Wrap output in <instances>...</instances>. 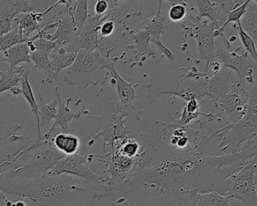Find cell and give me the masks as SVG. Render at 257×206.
Here are the masks:
<instances>
[{"label": "cell", "mask_w": 257, "mask_h": 206, "mask_svg": "<svg viewBox=\"0 0 257 206\" xmlns=\"http://www.w3.org/2000/svg\"><path fill=\"white\" fill-rule=\"evenodd\" d=\"M221 132L210 128L196 145L186 150L168 147L152 132L142 134L144 145L136 171L128 183L115 186V196L124 191L127 197L116 202L140 196L164 200L171 206H195L196 194L225 195V180L256 156L257 145L236 153L210 156L205 151L207 144Z\"/></svg>", "instance_id": "cell-1"}, {"label": "cell", "mask_w": 257, "mask_h": 206, "mask_svg": "<svg viewBox=\"0 0 257 206\" xmlns=\"http://www.w3.org/2000/svg\"><path fill=\"white\" fill-rule=\"evenodd\" d=\"M96 185L67 174L51 173L34 177H0V189L7 196L26 201L28 206H90L95 200Z\"/></svg>", "instance_id": "cell-2"}, {"label": "cell", "mask_w": 257, "mask_h": 206, "mask_svg": "<svg viewBox=\"0 0 257 206\" xmlns=\"http://www.w3.org/2000/svg\"><path fill=\"white\" fill-rule=\"evenodd\" d=\"M65 155L57 150L52 138H37L12 160L6 174L19 178H34L48 174Z\"/></svg>", "instance_id": "cell-3"}, {"label": "cell", "mask_w": 257, "mask_h": 206, "mask_svg": "<svg viewBox=\"0 0 257 206\" xmlns=\"http://www.w3.org/2000/svg\"><path fill=\"white\" fill-rule=\"evenodd\" d=\"M207 75L198 73L195 68L186 73L162 75L148 85V96L155 99L169 94L173 97L177 96L186 103L193 98L201 100L207 97Z\"/></svg>", "instance_id": "cell-4"}, {"label": "cell", "mask_w": 257, "mask_h": 206, "mask_svg": "<svg viewBox=\"0 0 257 206\" xmlns=\"http://www.w3.org/2000/svg\"><path fill=\"white\" fill-rule=\"evenodd\" d=\"M256 84L251 86L249 105L244 117L237 123H230L222 128L218 135L219 147L225 154L240 152L256 144Z\"/></svg>", "instance_id": "cell-5"}, {"label": "cell", "mask_w": 257, "mask_h": 206, "mask_svg": "<svg viewBox=\"0 0 257 206\" xmlns=\"http://www.w3.org/2000/svg\"><path fill=\"white\" fill-rule=\"evenodd\" d=\"M105 61L106 58L101 56L98 50L79 51L74 63L64 70V81L79 88H86L90 84L97 85L107 77L103 73H109Z\"/></svg>", "instance_id": "cell-6"}, {"label": "cell", "mask_w": 257, "mask_h": 206, "mask_svg": "<svg viewBox=\"0 0 257 206\" xmlns=\"http://www.w3.org/2000/svg\"><path fill=\"white\" fill-rule=\"evenodd\" d=\"M256 185L255 156L225 180V195L240 200L246 206H257Z\"/></svg>", "instance_id": "cell-7"}, {"label": "cell", "mask_w": 257, "mask_h": 206, "mask_svg": "<svg viewBox=\"0 0 257 206\" xmlns=\"http://www.w3.org/2000/svg\"><path fill=\"white\" fill-rule=\"evenodd\" d=\"M215 27H218L217 22H210L207 20H198L196 18L189 16L187 20L183 22L182 28L186 37L195 38L198 40V50L199 59L198 62L205 60L206 65L203 73L208 74L209 67L213 61L215 54V40L213 33Z\"/></svg>", "instance_id": "cell-8"}, {"label": "cell", "mask_w": 257, "mask_h": 206, "mask_svg": "<svg viewBox=\"0 0 257 206\" xmlns=\"http://www.w3.org/2000/svg\"><path fill=\"white\" fill-rule=\"evenodd\" d=\"M202 122L195 123L192 125L183 126L177 124L170 117L168 123H158L156 122V129L152 131L159 141L168 147L176 150H186L196 145L198 135L199 133L198 124Z\"/></svg>", "instance_id": "cell-9"}, {"label": "cell", "mask_w": 257, "mask_h": 206, "mask_svg": "<svg viewBox=\"0 0 257 206\" xmlns=\"http://www.w3.org/2000/svg\"><path fill=\"white\" fill-rule=\"evenodd\" d=\"M237 51L235 49L233 52H228L218 42H215V58L221 61L222 67L237 73L239 82L255 85L256 63L253 62L246 52L240 55L237 54Z\"/></svg>", "instance_id": "cell-10"}, {"label": "cell", "mask_w": 257, "mask_h": 206, "mask_svg": "<svg viewBox=\"0 0 257 206\" xmlns=\"http://www.w3.org/2000/svg\"><path fill=\"white\" fill-rule=\"evenodd\" d=\"M90 163L89 155L76 154L67 156L60 160L50 171L51 174H67L78 177L96 185H103L107 180L108 175L97 174L86 165Z\"/></svg>", "instance_id": "cell-11"}, {"label": "cell", "mask_w": 257, "mask_h": 206, "mask_svg": "<svg viewBox=\"0 0 257 206\" xmlns=\"http://www.w3.org/2000/svg\"><path fill=\"white\" fill-rule=\"evenodd\" d=\"M251 86L246 89V84L237 81L234 84L232 89L216 103L219 104L221 109L233 124L240 121L247 111Z\"/></svg>", "instance_id": "cell-12"}, {"label": "cell", "mask_w": 257, "mask_h": 206, "mask_svg": "<svg viewBox=\"0 0 257 206\" xmlns=\"http://www.w3.org/2000/svg\"><path fill=\"white\" fill-rule=\"evenodd\" d=\"M124 118H128V117L125 111L118 104L112 111V114L106 117V120L103 123L101 131L90 140V145L92 144L94 139L97 137H103V150H105L106 145L110 144L113 147L117 140L119 138H127V133L130 132V131L127 130L124 127Z\"/></svg>", "instance_id": "cell-13"}, {"label": "cell", "mask_w": 257, "mask_h": 206, "mask_svg": "<svg viewBox=\"0 0 257 206\" xmlns=\"http://www.w3.org/2000/svg\"><path fill=\"white\" fill-rule=\"evenodd\" d=\"M105 67L106 70L112 74L116 88L117 94L119 102L118 105L126 109H138L141 108L137 103L136 90L133 84L129 83L123 79L117 73L114 62L110 58H106Z\"/></svg>", "instance_id": "cell-14"}, {"label": "cell", "mask_w": 257, "mask_h": 206, "mask_svg": "<svg viewBox=\"0 0 257 206\" xmlns=\"http://www.w3.org/2000/svg\"><path fill=\"white\" fill-rule=\"evenodd\" d=\"M55 97L58 99V112H57L56 116L54 119L53 126L49 130V133L43 135L45 139H50L52 138V132L55 130V126H58L61 128L62 133H68L69 128H70V123L72 120L74 119H78L82 115H85L88 114V111L85 110V108H82L79 111L73 112L69 108V104L71 101V97H69L67 100V104H64L61 99V93L59 91V87H55Z\"/></svg>", "instance_id": "cell-15"}, {"label": "cell", "mask_w": 257, "mask_h": 206, "mask_svg": "<svg viewBox=\"0 0 257 206\" xmlns=\"http://www.w3.org/2000/svg\"><path fill=\"white\" fill-rule=\"evenodd\" d=\"M56 31L53 34L44 33L43 37L49 41L54 42L58 47L63 48L79 36V30L74 21L67 13L61 19L56 20Z\"/></svg>", "instance_id": "cell-16"}, {"label": "cell", "mask_w": 257, "mask_h": 206, "mask_svg": "<svg viewBox=\"0 0 257 206\" xmlns=\"http://www.w3.org/2000/svg\"><path fill=\"white\" fill-rule=\"evenodd\" d=\"M57 3L58 1L46 13H22V14H19L16 16L14 20L16 22L15 26H17L19 28V32L21 33L24 39L30 41L32 37L31 34L33 33L40 32L44 28L45 25H46V22H45V17L49 12L52 11L56 7Z\"/></svg>", "instance_id": "cell-17"}, {"label": "cell", "mask_w": 257, "mask_h": 206, "mask_svg": "<svg viewBox=\"0 0 257 206\" xmlns=\"http://www.w3.org/2000/svg\"><path fill=\"white\" fill-rule=\"evenodd\" d=\"M231 70L221 67L219 71L214 73L213 76L207 79V97L216 103L219 99L226 95L234 87V84L230 82Z\"/></svg>", "instance_id": "cell-18"}, {"label": "cell", "mask_w": 257, "mask_h": 206, "mask_svg": "<svg viewBox=\"0 0 257 206\" xmlns=\"http://www.w3.org/2000/svg\"><path fill=\"white\" fill-rule=\"evenodd\" d=\"M77 54L66 52L62 48L57 47L49 55L50 59V75L42 79L47 85H52L58 79L60 72L69 68L74 63Z\"/></svg>", "instance_id": "cell-19"}, {"label": "cell", "mask_w": 257, "mask_h": 206, "mask_svg": "<svg viewBox=\"0 0 257 206\" xmlns=\"http://www.w3.org/2000/svg\"><path fill=\"white\" fill-rule=\"evenodd\" d=\"M37 99L40 132L42 135H44L49 133L50 130V123L54 120L58 112V101L57 97H55L50 103H46L40 91L37 92Z\"/></svg>", "instance_id": "cell-20"}, {"label": "cell", "mask_w": 257, "mask_h": 206, "mask_svg": "<svg viewBox=\"0 0 257 206\" xmlns=\"http://www.w3.org/2000/svg\"><path fill=\"white\" fill-rule=\"evenodd\" d=\"M61 4L65 7L66 13L74 21L79 34L83 28L85 22L89 18L88 10V1L86 0H77V1H70V0H61Z\"/></svg>", "instance_id": "cell-21"}, {"label": "cell", "mask_w": 257, "mask_h": 206, "mask_svg": "<svg viewBox=\"0 0 257 206\" xmlns=\"http://www.w3.org/2000/svg\"><path fill=\"white\" fill-rule=\"evenodd\" d=\"M162 1L159 2V9L156 14L150 18H145L143 21L144 31L150 36V39L160 40V35L168 29V24L162 13Z\"/></svg>", "instance_id": "cell-22"}, {"label": "cell", "mask_w": 257, "mask_h": 206, "mask_svg": "<svg viewBox=\"0 0 257 206\" xmlns=\"http://www.w3.org/2000/svg\"><path fill=\"white\" fill-rule=\"evenodd\" d=\"M30 54L28 43H22L9 49L4 53L5 57L0 58V61L9 63L10 67H16L21 63H31Z\"/></svg>", "instance_id": "cell-23"}, {"label": "cell", "mask_w": 257, "mask_h": 206, "mask_svg": "<svg viewBox=\"0 0 257 206\" xmlns=\"http://www.w3.org/2000/svg\"><path fill=\"white\" fill-rule=\"evenodd\" d=\"M54 145L66 156L76 154L80 150V140L76 135L60 133L52 138Z\"/></svg>", "instance_id": "cell-24"}, {"label": "cell", "mask_w": 257, "mask_h": 206, "mask_svg": "<svg viewBox=\"0 0 257 206\" xmlns=\"http://www.w3.org/2000/svg\"><path fill=\"white\" fill-rule=\"evenodd\" d=\"M31 70H28L25 73L22 78V88H21V94L25 97V100L28 102L30 108H31V112L34 115V119L37 123V138H42L41 132L40 129V117H39L38 105H37V100H36L35 95H34V91L31 88V83L29 82V74Z\"/></svg>", "instance_id": "cell-25"}, {"label": "cell", "mask_w": 257, "mask_h": 206, "mask_svg": "<svg viewBox=\"0 0 257 206\" xmlns=\"http://www.w3.org/2000/svg\"><path fill=\"white\" fill-rule=\"evenodd\" d=\"M17 1H8L0 7V37L13 29V24L19 15Z\"/></svg>", "instance_id": "cell-26"}, {"label": "cell", "mask_w": 257, "mask_h": 206, "mask_svg": "<svg viewBox=\"0 0 257 206\" xmlns=\"http://www.w3.org/2000/svg\"><path fill=\"white\" fill-rule=\"evenodd\" d=\"M27 68L28 67L25 66L10 67L8 70L3 72L2 75L0 76V94L6 91H10L12 88L18 86Z\"/></svg>", "instance_id": "cell-27"}, {"label": "cell", "mask_w": 257, "mask_h": 206, "mask_svg": "<svg viewBox=\"0 0 257 206\" xmlns=\"http://www.w3.org/2000/svg\"><path fill=\"white\" fill-rule=\"evenodd\" d=\"M231 198L230 195H221L216 192L198 193L195 195V206H231Z\"/></svg>", "instance_id": "cell-28"}, {"label": "cell", "mask_w": 257, "mask_h": 206, "mask_svg": "<svg viewBox=\"0 0 257 206\" xmlns=\"http://www.w3.org/2000/svg\"><path fill=\"white\" fill-rule=\"evenodd\" d=\"M249 0H247V1H245L243 2L241 5L237 7H234L232 10L229 11V10H227L225 7H223V10L226 12L227 14H228V19L225 21V23L223 24L221 28H218L216 31H214L213 33V37H221L224 40H225L226 44L228 45V46H230L229 43L227 41L226 39H225V36L223 34L224 30L226 28L227 25L228 24L231 23V22H240V19H241L242 16L246 13V8L247 7L248 4H249Z\"/></svg>", "instance_id": "cell-29"}, {"label": "cell", "mask_w": 257, "mask_h": 206, "mask_svg": "<svg viewBox=\"0 0 257 206\" xmlns=\"http://www.w3.org/2000/svg\"><path fill=\"white\" fill-rule=\"evenodd\" d=\"M112 152L129 158H138L141 156L142 147L135 140L125 138L121 143L115 144Z\"/></svg>", "instance_id": "cell-30"}, {"label": "cell", "mask_w": 257, "mask_h": 206, "mask_svg": "<svg viewBox=\"0 0 257 206\" xmlns=\"http://www.w3.org/2000/svg\"><path fill=\"white\" fill-rule=\"evenodd\" d=\"M57 1H17L19 14L27 13H44Z\"/></svg>", "instance_id": "cell-31"}, {"label": "cell", "mask_w": 257, "mask_h": 206, "mask_svg": "<svg viewBox=\"0 0 257 206\" xmlns=\"http://www.w3.org/2000/svg\"><path fill=\"white\" fill-rule=\"evenodd\" d=\"M197 4L198 6V15L196 19L201 21L203 18L207 17L210 19V22H217L219 11L223 7L224 3L219 7H216L215 3L207 0H198Z\"/></svg>", "instance_id": "cell-32"}, {"label": "cell", "mask_w": 257, "mask_h": 206, "mask_svg": "<svg viewBox=\"0 0 257 206\" xmlns=\"http://www.w3.org/2000/svg\"><path fill=\"white\" fill-rule=\"evenodd\" d=\"M28 40L23 38L19 28L15 26L10 32L0 37V52L5 53L9 49L22 43H28Z\"/></svg>", "instance_id": "cell-33"}, {"label": "cell", "mask_w": 257, "mask_h": 206, "mask_svg": "<svg viewBox=\"0 0 257 206\" xmlns=\"http://www.w3.org/2000/svg\"><path fill=\"white\" fill-rule=\"evenodd\" d=\"M234 29L237 30L238 33L239 38L243 45V48L246 50V53L250 58L253 62H257L256 49H255V43L252 38L246 34V31L242 28L241 23L238 22L237 25H234L232 27Z\"/></svg>", "instance_id": "cell-34"}, {"label": "cell", "mask_w": 257, "mask_h": 206, "mask_svg": "<svg viewBox=\"0 0 257 206\" xmlns=\"http://www.w3.org/2000/svg\"><path fill=\"white\" fill-rule=\"evenodd\" d=\"M132 37L135 40L137 49L139 53L142 55L147 54L149 56L155 55V52L150 46V36L147 31L142 30L136 34H132Z\"/></svg>", "instance_id": "cell-35"}, {"label": "cell", "mask_w": 257, "mask_h": 206, "mask_svg": "<svg viewBox=\"0 0 257 206\" xmlns=\"http://www.w3.org/2000/svg\"><path fill=\"white\" fill-rule=\"evenodd\" d=\"M49 54L44 52L34 51L30 54L31 62L34 63V67L43 70L47 75L46 77L50 75V59H49Z\"/></svg>", "instance_id": "cell-36"}, {"label": "cell", "mask_w": 257, "mask_h": 206, "mask_svg": "<svg viewBox=\"0 0 257 206\" xmlns=\"http://www.w3.org/2000/svg\"><path fill=\"white\" fill-rule=\"evenodd\" d=\"M28 45L31 52L38 51V52H44V53L49 54V55L52 53L54 49L58 47L55 43L46 40L43 37H40L34 41L28 42Z\"/></svg>", "instance_id": "cell-37"}, {"label": "cell", "mask_w": 257, "mask_h": 206, "mask_svg": "<svg viewBox=\"0 0 257 206\" xmlns=\"http://www.w3.org/2000/svg\"><path fill=\"white\" fill-rule=\"evenodd\" d=\"M170 3L172 4V6L168 13L169 19L174 22L183 20L187 15V4L182 1H171Z\"/></svg>", "instance_id": "cell-38"}, {"label": "cell", "mask_w": 257, "mask_h": 206, "mask_svg": "<svg viewBox=\"0 0 257 206\" xmlns=\"http://www.w3.org/2000/svg\"><path fill=\"white\" fill-rule=\"evenodd\" d=\"M109 14H110V12H109ZM109 16L102 22L101 25H100V28H99L98 37L100 35L101 38L112 35L114 30H115V24L112 20L108 19Z\"/></svg>", "instance_id": "cell-39"}, {"label": "cell", "mask_w": 257, "mask_h": 206, "mask_svg": "<svg viewBox=\"0 0 257 206\" xmlns=\"http://www.w3.org/2000/svg\"><path fill=\"white\" fill-rule=\"evenodd\" d=\"M248 20V31L246 34L256 43V13H251L246 16Z\"/></svg>", "instance_id": "cell-40"}, {"label": "cell", "mask_w": 257, "mask_h": 206, "mask_svg": "<svg viewBox=\"0 0 257 206\" xmlns=\"http://www.w3.org/2000/svg\"><path fill=\"white\" fill-rule=\"evenodd\" d=\"M150 42L153 43L155 46L157 47V49H159L160 52H162V53L163 54L164 56L166 57L168 59H169L170 61H173L174 59V55L168 48L165 47L163 44H162V42L160 40H154V39H150Z\"/></svg>", "instance_id": "cell-41"}, {"label": "cell", "mask_w": 257, "mask_h": 206, "mask_svg": "<svg viewBox=\"0 0 257 206\" xmlns=\"http://www.w3.org/2000/svg\"><path fill=\"white\" fill-rule=\"evenodd\" d=\"M108 10H109V3L105 0H99L94 7L95 15L97 16H104L109 12Z\"/></svg>", "instance_id": "cell-42"}, {"label": "cell", "mask_w": 257, "mask_h": 206, "mask_svg": "<svg viewBox=\"0 0 257 206\" xmlns=\"http://www.w3.org/2000/svg\"><path fill=\"white\" fill-rule=\"evenodd\" d=\"M10 92H11L13 95H19V94H21V88L18 86L14 87V88L10 90Z\"/></svg>", "instance_id": "cell-43"}, {"label": "cell", "mask_w": 257, "mask_h": 206, "mask_svg": "<svg viewBox=\"0 0 257 206\" xmlns=\"http://www.w3.org/2000/svg\"><path fill=\"white\" fill-rule=\"evenodd\" d=\"M2 73H3V71H0V76H1V75H2Z\"/></svg>", "instance_id": "cell-44"}, {"label": "cell", "mask_w": 257, "mask_h": 206, "mask_svg": "<svg viewBox=\"0 0 257 206\" xmlns=\"http://www.w3.org/2000/svg\"><path fill=\"white\" fill-rule=\"evenodd\" d=\"M131 206H137V205H131Z\"/></svg>", "instance_id": "cell-45"}]
</instances>
